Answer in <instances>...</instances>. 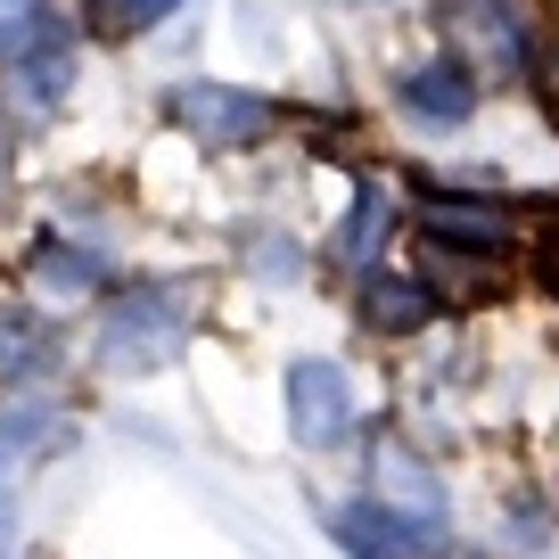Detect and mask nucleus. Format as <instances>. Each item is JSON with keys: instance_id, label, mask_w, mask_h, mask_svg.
I'll list each match as a JSON object with an SVG mask.
<instances>
[{"instance_id": "f257e3e1", "label": "nucleus", "mask_w": 559, "mask_h": 559, "mask_svg": "<svg viewBox=\"0 0 559 559\" xmlns=\"http://www.w3.org/2000/svg\"><path fill=\"white\" fill-rule=\"evenodd\" d=\"M190 337V288L181 280H140L107 305L99 321V362L107 370H157L174 362V346Z\"/></svg>"}, {"instance_id": "f03ea898", "label": "nucleus", "mask_w": 559, "mask_h": 559, "mask_svg": "<svg viewBox=\"0 0 559 559\" xmlns=\"http://www.w3.org/2000/svg\"><path fill=\"white\" fill-rule=\"evenodd\" d=\"M174 123L198 132L206 148H255V140L272 132V99H255V91H239V83H181Z\"/></svg>"}, {"instance_id": "7ed1b4c3", "label": "nucleus", "mask_w": 559, "mask_h": 559, "mask_svg": "<svg viewBox=\"0 0 559 559\" xmlns=\"http://www.w3.org/2000/svg\"><path fill=\"white\" fill-rule=\"evenodd\" d=\"M288 428H297V444H313V453H330L337 437L354 428V386L337 362H288Z\"/></svg>"}, {"instance_id": "20e7f679", "label": "nucleus", "mask_w": 559, "mask_h": 559, "mask_svg": "<svg viewBox=\"0 0 559 559\" xmlns=\"http://www.w3.org/2000/svg\"><path fill=\"white\" fill-rule=\"evenodd\" d=\"M337 543L354 559H428L437 551V519H403L395 502H346L337 510Z\"/></svg>"}, {"instance_id": "39448f33", "label": "nucleus", "mask_w": 559, "mask_h": 559, "mask_svg": "<svg viewBox=\"0 0 559 559\" xmlns=\"http://www.w3.org/2000/svg\"><path fill=\"white\" fill-rule=\"evenodd\" d=\"M444 25H453L461 50H469V74L477 67H493V74L526 67V25H519L510 0H444Z\"/></svg>"}, {"instance_id": "423d86ee", "label": "nucleus", "mask_w": 559, "mask_h": 559, "mask_svg": "<svg viewBox=\"0 0 559 559\" xmlns=\"http://www.w3.org/2000/svg\"><path fill=\"white\" fill-rule=\"evenodd\" d=\"M419 230L428 239H469L477 255H502L510 247V223H502V206H477V198H437V190H419Z\"/></svg>"}, {"instance_id": "0eeeda50", "label": "nucleus", "mask_w": 559, "mask_h": 559, "mask_svg": "<svg viewBox=\"0 0 559 559\" xmlns=\"http://www.w3.org/2000/svg\"><path fill=\"white\" fill-rule=\"evenodd\" d=\"M395 91H403V107H412V116H437V123H461V116L477 107V74L453 67V58H437V67H412Z\"/></svg>"}, {"instance_id": "6e6552de", "label": "nucleus", "mask_w": 559, "mask_h": 559, "mask_svg": "<svg viewBox=\"0 0 559 559\" xmlns=\"http://www.w3.org/2000/svg\"><path fill=\"white\" fill-rule=\"evenodd\" d=\"M428 305H437V297H428L412 272H370V280H362V321H370L379 337L419 330V321H428Z\"/></svg>"}, {"instance_id": "1a4fd4ad", "label": "nucleus", "mask_w": 559, "mask_h": 559, "mask_svg": "<svg viewBox=\"0 0 559 559\" xmlns=\"http://www.w3.org/2000/svg\"><path fill=\"white\" fill-rule=\"evenodd\" d=\"M379 486H386V502L412 510V519H444V486L428 477V461L403 453L395 437H379Z\"/></svg>"}, {"instance_id": "9d476101", "label": "nucleus", "mask_w": 559, "mask_h": 559, "mask_svg": "<svg viewBox=\"0 0 559 559\" xmlns=\"http://www.w3.org/2000/svg\"><path fill=\"white\" fill-rule=\"evenodd\" d=\"M34 272H41V288H58V297L99 288V255H91V247H67V239H41L34 247Z\"/></svg>"}, {"instance_id": "9b49d317", "label": "nucleus", "mask_w": 559, "mask_h": 559, "mask_svg": "<svg viewBox=\"0 0 559 559\" xmlns=\"http://www.w3.org/2000/svg\"><path fill=\"white\" fill-rule=\"evenodd\" d=\"M379 230H386V198L362 181V190H354V214H346V230H337V255H346V263H362L370 247H379Z\"/></svg>"}, {"instance_id": "f8f14e48", "label": "nucleus", "mask_w": 559, "mask_h": 559, "mask_svg": "<svg viewBox=\"0 0 559 559\" xmlns=\"http://www.w3.org/2000/svg\"><path fill=\"white\" fill-rule=\"evenodd\" d=\"M25 444H58V412H41V403L0 412V453H25Z\"/></svg>"}, {"instance_id": "ddd939ff", "label": "nucleus", "mask_w": 559, "mask_h": 559, "mask_svg": "<svg viewBox=\"0 0 559 559\" xmlns=\"http://www.w3.org/2000/svg\"><path fill=\"white\" fill-rule=\"evenodd\" d=\"M91 9H99L107 34H148V25H165V9H174V0H91Z\"/></svg>"}, {"instance_id": "4468645a", "label": "nucleus", "mask_w": 559, "mask_h": 559, "mask_svg": "<svg viewBox=\"0 0 559 559\" xmlns=\"http://www.w3.org/2000/svg\"><path fill=\"white\" fill-rule=\"evenodd\" d=\"M34 362H50L41 330L34 321H0V370H34Z\"/></svg>"}, {"instance_id": "2eb2a0df", "label": "nucleus", "mask_w": 559, "mask_h": 559, "mask_svg": "<svg viewBox=\"0 0 559 559\" xmlns=\"http://www.w3.org/2000/svg\"><path fill=\"white\" fill-rule=\"evenodd\" d=\"M526 83H535L543 116H551V132H559V41H543V50H526Z\"/></svg>"}, {"instance_id": "dca6fc26", "label": "nucleus", "mask_w": 559, "mask_h": 559, "mask_svg": "<svg viewBox=\"0 0 559 559\" xmlns=\"http://www.w3.org/2000/svg\"><path fill=\"white\" fill-rule=\"evenodd\" d=\"M247 255H255V280H297V247L288 239H255Z\"/></svg>"}, {"instance_id": "f3484780", "label": "nucleus", "mask_w": 559, "mask_h": 559, "mask_svg": "<svg viewBox=\"0 0 559 559\" xmlns=\"http://www.w3.org/2000/svg\"><path fill=\"white\" fill-rule=\"evenodd\" d=\"M0 34L17 41V34H34V17H25V0H0Z\"/></svg>"}, {"instance_id": "a211bd4d", "label": "nucleus", "mask_w": 559, "mask_h": 559, "mask_svg": "<svg viewBox=\"0 0 559 559\" xmlns=\"http://www.w3.org/2000/svg\"><path fill=\"white\" fill-rule=\"evenodd\" d=\"M9 535H17V526H9V502H0V559H9Z\"/></svg>"}]
</instances>
